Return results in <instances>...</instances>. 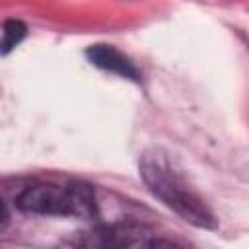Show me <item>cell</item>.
Returning a JSON list of instances; mask_svg holds the SVG:
<instances>
[{
    "mask_svg": "<svg viewBox=\"0 0 249 249\" xmlns=\"http://www.w3.org/2000/svg\"><path fill=\"white\" fill-rule=\"evenodd\" d=\"M138 173L146 189L183 222L202 230L218 228V220L210 206L191 187L187 177L173 163L165 150L148 148L142 152L138 160Z\"/></svg>",
    "mask_w": 249,
    "mask_h": 249,
    "instance_id": "1",
    "label": "cell"
},
{
    "mask_svg": "<svg viewBox=\"0 0 249 249\" xmlns=\"http://www.w3.org/2000/svg\"><path fill=\"white\" fill-rule=\"evenodd\" d=\"M16 206L19 212L35 216H72L82 220L99 216L93 187L80 179H70L66 183L39 181L27 185L16 196Z\"/></svg>",
    "mask_w": 249,
    "mask_h": 249,
    "instance_id": "2",
    "label": "cell"
},
{
    "mask_svg": "<svg viewBox=\"0 0 249 249\" xmlns=\"http://www.w3.org/2000/svg\"><path fill=\"white\" fill-rule=\"evenodd\" d=\"M76 245L86 247H158L175 245V241L158 237L150 228L142 224H103L93 228L86 237L76 239Z\"/></svg>",
    "mask_w": 249,
    "mask_h": 249,
    "instance_id": "3",
    "label": "cell"
},
{
    "mask_svg": "<svg viewBox=\"0 0 249 249\" xmlns=\"http://www.w3.org/2000/svg\"><path fill=\"white\" fill-rule=\"evenodd\" d=\"M86 56H88V60H89L95 68H99V70L117 74L119 78L130 80V82H134V84H140V82H142V74H140L138 66H136L123 51H119V49L113 47V45H107V43L89 45V47L86 49Z\"/></svg>",
    "mask_w": 249,
    "mask_h": 249,
    "instance_id": "4",
    "label": "cell"
},
{
    "mask_svg": "<svg viewBox=\"0 0 249 249\" xmlns=\"http://www.w3.org/2000/svg\"><path fill=\"white\" fill-rule=\"evenodd\" d=\"M27 35V25L21 19H6L2 27V54L6 56L12 49H16Z\"/></svg>",
    "mask_w": 249,
    "mask_h": 249,
    "instance_id": "5",
    "label": "cell"
}]
</instances>
